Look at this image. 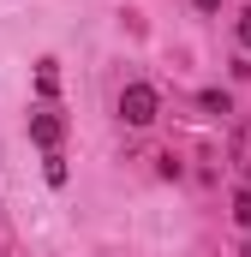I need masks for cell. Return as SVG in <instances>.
Segmentation results:
<instances>
[{
	"label": "cell",
	"instance_id": "cell-7",
	"mask_svg": "<svg viewBox=\"0 0 251 257\" xmlns=\"http://www.w3.org/2000/svg\"><path fill=\"white\" fill-rule=\"evenodd\" d=\"M233 36H239V42L251 48V12H239V24H233Z\"/></svg>",
	"mask_w": 251,
	"mask_h": 257
},
{
	"label": "cell",
	"instance_id": "cell-5",
	"mask_svg": "<svg viewBox=\"0 0 251 257\" xmlns=\"http://www.w3.org/2000/svg\"><path fill=\"white\" fill-rule=\"evenodd\" d=\"M233 221L251 227V186H245V192H233Z\"/></svg>",
	"mask_w": 251,
	"mask_h": 257
},
{
	"label": "cell",
	"instance_id": "cell-3",
	"mask_svg": "<svg viewBox=\"0 0 251 257\" xmlns=\"http://www.w3.org/2000/svg\"><path fill=\"white\" fill-rule=\"evenodd\" d=\"M197 108H203V114H233L227 90H203V96H197Z\"/></svg>",
	"mask_w": 251,
	"mask_h": 257
},
{
	"label": "cell",
	"instance_id": "cell-8",
	"mask_svg": "<svg viewBox=\"0 0 251 257\" xmlns=\"http://www.w3.org/2000/svg\"><path fill=\"white\" fill-rule=\"evenodd\" d=\"M191 6H197V12H215V6H221V0H191Z\"/></svg>",
	"mask_w": 251,
	"mask_h": 257
},
{
	"label": "cell",
	"instance_id": "cell-2",
	"mask_svg": "<svg viewBox=\"0 0 251 257\" xmlns=\"http://www.w3.org/2000/svg\"><path fill=\"white\" fill-rule=\"evenodd\" d=\"M30 144L54 150V144H60V120H54V114H30Z\"/></svg>",
	"mask_w": 251,
	"mask_h": 257
},
{
	"label": "cell",
	"instance_id": "cell-4",
	"mask_svg": "<svg viewBox=\"0 0 251 257\" xmlns=\"http://www.w3.org/2000/svg\"><path fill=\"white\" fill-rule=\"evenodd\" d=\"M36 90H42V96H54V90H60V72H54V60H42V72H36Z\"/></svg>",
	"mask_w": 251,
	"mask_h": 257
},
{
	"label": "cell",
	"instance_id": "cell-9",
	"mask_svg": "<svg viewBox=\"0 0 251 257\" xmlns=\"http://www.w3.org/2000/svg\"><path fill=\"white\" fill-rule=\"evenodd\" d=\"M245 180H251V174H245Z\"/></svg>",
	"mask_w": 251,
	"mask_h": 257
},
{
	"label": "cell",
	"instance_id": "cell-6",
	"mask_svg": "<svg viewBox=\"0 0 251 257\" xmlns=\"http://www.w3.org/2000/svg\"><path fill=\"white\" fill-rule=\"evenodd\" d=\"M42 174H48V186H66V162L48 150V162H42Z\"/></svg>",
	"mask_w": 251,
	"mask_h": 257
},
{
	"label": "cell",
	"instance_id": "cell-1",
	"mask_svg": "<svg viewBox=\"0 0 251 257\" xmlns=\"http://www.w3.org/2000/svg\"><path fill=\"white\" fill-rule=\"evenodd\" d=\"M156 114H162L156 84H126V90H120V120H126V126H150Z\"/></svg>",
	"mask_w": 251,
	"mask_h": 257
}]
</instances>
